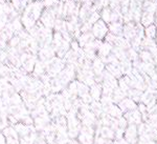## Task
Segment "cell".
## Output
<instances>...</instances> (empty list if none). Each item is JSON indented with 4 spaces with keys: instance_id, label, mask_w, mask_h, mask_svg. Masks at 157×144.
Returning a JSON list of instances; mask_svg holds the SVG:
<instances>
[{
    "instance_id": "7",
    "label": "cell",
    "mask_w": 157,
    "mask_h": 144,
    "mask_svg": "<svg viewBox=\"0 0 157 144\" xmlns=\"http://www.w3.org/2000/svg\"><path fill=\"white\" fill-rule=\"evenodd\" d=\"M58 2H59L58 0H44V1H43V4H44V6H46L49 9V7L55 6Z\"/></svg>"
},
{
    "instance_id": "4",
    "label": "cell",
    "mask_w": 157,
    "mask_h": 144,
    "mask_svg": "<svg viewBox=\"0 0 157 144\" xmlns=\"http://www.w3.org/2000/svg\"><path fill=\"white\" fill-rule=\"evenodd\" d=\"M146 35L148 38H150V39H152V38L156 37V34H157V29L155 25L151 24L149 25V26H146Z\"/></svg>"
},
{
    "instance_id": "3",
    "label": "cell",
    "mask_w": 157,
    "mask_h": 144,
    "mask_svg": "<svg viewBox=\"0 0 157 144\" xmlns=\"http://www.w3.org/2000/svg\"><path fill=\"white\" fill-rule=\"evenodd\" d=\"M111 13L112 11L110 7H104L102 14H101V17H102L104 22H111Z\"/></svg>"
},
{
    "instance_id": "9",
    "label": "cell",
    "mask_w": 157,
    "mask_h": 144,
    "mask_svg": "<svg viewBox=\"0 0 157 144\" xmlns=\"http://www.w3.org/2000/svg\"><path fill=\"white\" fill-rule=\"evenodd\" d=\"M0 144H6V138L1 133H0Z\"/></svg>"
},
{
    "instance_id": "1",
    "label": "cell",
    "mask_w": 157,
    "mask_h": 144,
    "mask_svg": "<svg viewBox=\"0 0 157 144\" xmlns=\"http://www.w3.org/2000/svg\"><path fill=\"white\" fill-rule=\"evenodd\" d=\"M108 34V26L106 25V22H104L103 20H98V22H95L92 26V35L94 37L102 39Z\"/></svg>"
},
{
    "instance_id": "6",
    "label": "cell",
    "mask_w": 157,
    "mask_h": 144,
    "mask_svg": "<svg viewBox=\"0 0 157 144\" xmlns=\"http://www.w3.org/2000/svg\"><path fill=\"white\" fill-rule=\"evenodd\" d=\"M100 17H101V15L98 14L97 11L91 12L90 15H89V17H88V22H89L90 24L95 23V22H98V20H100Z\"/></svg>"
},
{
    "instance_id": "8",
    "label": "cell",
    "mask_w": 157,
    "mask_h": 144,
    "mask_svg": "<svg viewBox=\"0 0 157 144\" xmlns=\"http://www.w3.org/2000/svg\"><path fill=\"white\" fill-rule=\"evenodd\" d=\"M35 73L37 75H42L43 74V70H44V66H43L42 63H37L36 66H35Z\"/></svg>"
},
{
    "instance_id": "5",
    "label": "cell",
    "mask_w": 157,
    "mask_h": 144,
    "mask_svg": "<svg viewBox=\"0 0 157 144\" xmlns=\"http://www.w3.org/2000/svg\"><path fill=\"white\" fill-rule=\"evenodd\" d=\"M109 30H110L112 34L117 35V34H120L124 29H123V26H121V24L118 23V22H112V23L110 24V26H109Z\"/></svg>"
},
{
    "instance_id": "2",
    "label": "cell",
    "mask_w": 157,
    "mask_h": 144,
    "mask_svg": "<svg viewBox=\"0 0 157 144\" xmlns=\"http://www.w3.org/2000/svg\"><path fill=\"white\" fill-rule=\"evenodd\" d=\"M154 19H155L154 18V13L146 11L141 15L140 22H141V24L145 25V26H149V25H151L154 22Z\"/></svg>"
}]
</instances>
